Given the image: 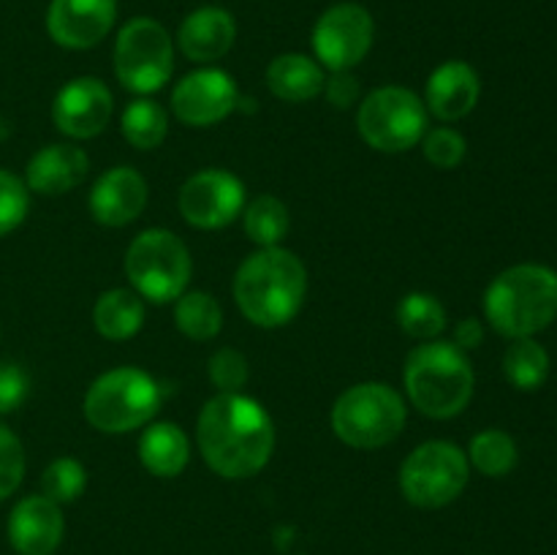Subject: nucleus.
Returning a JSON list of instances; mask_svg holds the SVG:
<instances>
[{
	"mask_svg": "<svg viewBox=\"0 0 557 555\" xmlns=\"http://www.w3.org/2000/svg\"><path fill=\"white\" fill-rule=\"evenodd\" d=\"M196 441L212 471L226 479H248L270 462L275 424L259 400L243 392H221L201 408Z\"/></svg>",
	"mask_w": 557,
	"mask_h": 555,
	"instance_id": "obj_1",
	"label": "nucleus"
},
{
	"mask_svg": "<svg viewBox=\"0 0 557 555\" xmlns=\"http://www.w3.org/2000/svg\"><path fill=\"white\" fill-rule=\"evenodd\" d=\"M413 408L433 419H451L473 397V368L466 351L449 341H428L413 348L403 370Z\"/></svg>",
	"mask_w": 557,
	"mask_h": 555,
	"instance_id": "obj_4",
	"label": "nucleus"
},
{
	"mask_svg": "<svg viewBox=\"0 0 557 555\" xmlns=\"http://www.w3.org/2000/svg\"><path fill=\"white\" fill-rule=\"evenodd\" d=\"M375 38L373 16L359 3H337L319 16L313 49L330 71H351L364 60Z\"/></svg>",
	"mask_w": 557,
	"mask_h": 555,
	"instance_id": "obj_11",
	"label": "nucleus"
},
{
	"mask_svg": "<svg viewBox=\"0 0 557 555\" xmlns=\"http://www.w3.org/2000/svg\"><path fill=\"white\" fill-rule=\"evenodd\" d=\"M90 158L74 145H47L27 163V188L41 196H60L74 190L85 180Z\"/></svg>",
	"mask_w": 557,
	"mask_h": 555,
	"instance_id": "obj_20",
	"label": "nucleus"
},
{
	"mask_svg": "<svg viewBox=\"0 0 557 555\" xmlns=\"http://www.w3.org/2000/svg\"><path fill=\"white\" fill-rule=\"evenodd\" d=\"M243 226L248 239H253L261 248H275L286 239L288 229H292V218H288V207L283 205L277 196H256L248 207L243 210Z\"/></svg>",
	"mask_w": 557,
	"mask_h": 555,
	"instance_id": "obj_25",
	"label": "nucleus"
},
{
	"mask_svg": "<svg viewBox=\"0 0 557 555\" xmlns=\"http://www.w3.org/2000/svg\"><path fill=\"white\" fill-rule=\"evenodd\" d=\"M92 324L107 341H128L145 324V299L134 288H109L92 308Z\"/></svg>",
	"mask_w": 557,
	"mask_h": 555,
	"instance_id": "obj_23",
	"label": "nucleus"
},
{
	"mask_svg": "<svg viewBox=\"0 0 557 555\" xmlns=\"http://www.w3.org/2000/svg\"><path fill=\"white\" fill-rule=\"evenodd\" d=\"M504 373L517 390H539L549 375L547 348L533 341V337H517L504 354Z\"/></svg>",
	"mask_w": 557,
	"mask_h": 555,
	"instance_id": "obj_26",
	"label": "nucleus"
},
{
	"mask_svg": "<svg viewBox=\"0 0 557 555\" xmlns=\"http://www.w3.org/2000/svg\"><path fill=\"white\" fill-rule=\"evenodd\" d=\"M324 92L332 107L348 109L359 101V79L351 71H332L330 79L324 82Z\"/></svg>",
	"mask_w": 557,
	"mask_h": 555,
	"instance_id": "obj_36",
	"label": "nucleus"
},
{
	"mask_svg": "<svg viewBox=\"0 0 557 555\" xmlns=\"http://www.w3.org/2000/svg\"><path fill=\"white\" fill-rule=\"evenodd\" d=\"M30 210L27 185L16 174L0 169V237L14 232Z\"/></svg>",
	"mask_w": 557,
	"mask_h": 555,
	"instance_id": "obj_31",
	"label": "nucleus"
},
{
	"mask_svg": "<svg viewBox=\"0 0 557 555\" xmlns=\"http://www.w3.org/2000/svg\"><path fill=\"white\" fill-rule=\"evenodd\" d=\"M324 71L313 58L299 52L281 54L267 69V87L272 96L288 103H305L313 101L321 90H324Z\"/></svg>",
	"mask_w": 557,
	"mask_h": 555,
	"instance_id": "obj_22",
	"label": "nucleus"
},
{
	"mask_svg": "<svg viewBox=\"0 0 557 555\" xmlns=\"http://www.w3.org/2000/svg\"><path fill=\"white\" fill-rule=\"evenodd\" d=\"M25 477V449L5 424H0V501L9 498Z\"/></svg>",
	"mask_w": 557,
	"mask_h": 555,
	"instance_id": "obj_34",
	"label": "nucleus"
},
{
	"mask_svg": "<svg viewBox=\"0 0 557 555\" xmlns=\"http://www.w3.org/2000/svg\"><path fill=\"white\" fill-rule=\"evenodd\" d=\"M87 488V471L74 457H58L47 466L41 477V495L54 504H71L79 498Z\"/></svg>",
	"mask_w": 557,
	"mask_h": 555,
	"instance_id": "obj_30",
	"label": "nucleus"
},
{
	"mask_svg": "<svg viewBox=\"0 0 557 555\" xmlns=\"http://www.w3.org/2000/svg\"><path fill=\"white\" fill-rule=\"evenodd\" d=\"M63 511L47 495H27L9 515V542L20 555H52L63 542Z\"/></svg>",
	"mask_w": 557,
	"mask_h": 555,
	"instance_id": "obj_16",
	"label": "nucleus"
},
{
	"mask_svg": "<svg viewBox=\"0 0 557 555\" xmlns=\"http://www.w3.org/2000/svg\"><path fill=\"white\" fill-rule=\"evenodd\" d=\"M479 92H482V85H479L476 71L462 60H449L430 74L424 107L444 123H455L473 112Z\"/></svg>",
	"mask_w": 557,
	"mask_h": 555,
	"instance_id": "obj_19",
	"label": "nucleus"
},
{
	"mask_svg": "<svg viewBox=\"0 0 557 555\" xmlns=\"http://www.w3.org/2000/svg\"><path fill=\"white\" fill-rule=\"evenodd\" d=\"M147 207V180L131 166H114L96 180L90 212L101 226L117 229L136 221Z\"/></svg>",
	"mask_w": 557,
	"mask_h": 555,
	"instance_id": "obj_17",
	"label": "nucleus"
},
{
	"mask_svg": "<svg viewBox=\"0 0 557 555\" xmlns=\"http://www.w3.org/2000/svg\"><path fill=\"white\" fill-rule=\"evenodd\" d=\"M117 20V0H52L47 30L65 49H90L107 38Z\"/></svg>",
	"mask_w": 557,
	"mask_h": 555,
	"instance_id": "obj_15",
	"label": "nucleus"
},
{
	"mask_svg": "<svg viewBox=\"0 0 557 555\" xmlns=\"http://www.w3.org/2000/svg\"><path fill=\"white\" fill-rule=\"evenodd\" d=\"M120 128H123V136L136 150H156L169 134L166 109L158 101H150V98H136L125 107L123 118H120Z\"/></svg>",
	"mask_w": 557,
	"mask_h": 555,
	"instance_id": "obj_27",
	"label": "nucleus"
},
{
	"mask_svg": "<svg viewBox=\"0 0 557 555\" xmlns=\"http://www.w3.org/2000/svg\"><path fill=\"white\" fill-rule=\"evenodd\" d=\"M308 292L305 264L281 248H261L248 256L234 275V299L248 321L256 326H283L299 313Z\"/></svg>",
	"mask_w": 557,
	"mask_h": 555,
	"instance_id": "obj_2",
	"label": "nucleus"
},
{
	"mask_svg": "<svg viewBox=\"0 0 557 555\" xmlns=\"http://www.w3.org/2000/svg\"><path fill=\"white\" fill-rule=\"evenodd\" d=\"M482 341H484V326H482V321H476V319H462L460 324L455 326V346L462 348V351H466V348L482 346Z\"/></svg>",
	"mask_w": 557,
	"mask_h": 555,
	"instance_id": "obj_37",
	"label": "nucleus"
},
{
	"mask_svg": "<svg viewBox=\"0 0 557 555\" xmlns=\"http://www.w3.org/2000/svg\"><path fill=\"white\" fill-rule=\"evenodd\" d=\"M112 92L96 76H76L54 96L52 120L71 139H92L112 120Z\"/></svg>",
	"mask_w": 557,
	"mask_h": 555,
	"instance_id": "obj_14",
	"label": "nucleus"
},
{
	"mask_svg": "<svg viewBox=\"0 0 557 555\" xmlns=\"http://www.w3.org/2000/svg\"><path fill=\"white\" fill-rule=\"evenodd\" d=\"M207 373H210V381L218 386V392H239L248 384L250 368L243 351L226 346L212 354Z\"/></svg>",
	"mask_w": 557,
	"mask_h": 555,
	"instance_id": "obj_32",
	"label": "nucleus"
},
{
	"mask_svg": "<svg viewBox=\"0 0 557 555\" xmlns=\"http://www.w3.org/2000/svg\"><path fill=\"white\" fill-rule=\"evenodd\" d=\"M139 460L152 477H180L190 460L188 435L174 422L150 424L139 439Z\"/></svg>",
	"mask_w": 557,
	"mask_h": 555,
	"instance_id": "obj_21",
	"label": "nucleus"
},
{
	"mask_svg": "<svg viewBox=\"0 0 557 555\" xmlns=\"http://www.w3.org/2000/svg\"><path fill=\"white\" fill-rule=\"evenodd\" d=\"M163 403V390L147 370L114 368L98 375L85 395V417L101 433L145 428Z\"/></svg>",
	"mask_w": 557,
	"mask_h": 555,
	"instance_id": "obj_6",
	"label": "nucleus"
},
{
	"mask_svg": "<svg viewBox=\"0 0 557 555\" xmlns=\"http://www.w3.org/2000/svg\"><path fill=\"white\" fill-rule=\"evenodd\" d=\"M359 136L379 152H406L428 134V107L406 87H379L357 112Z\"/></svg>",
	"mask_w": 557,
	"mask_h": 555,
	"instance_id": "obj_8",
	"label": "nucleus"
},
{
	"mask_svg": "<svg viewBox=\"0 0 557 555\" xmlns=\"http://www.w3.org/2000/svg\"><path fill=\"white\" fill-rule=\"evenodd\" d=\"M408 408L400 392L381 381H364L343 392L332 406V430L354 449L392 444L406 428Z\"/></svg>",
	"mask_w": 557,
	"mask_h": 555,
	"instance_id": "obj_5",
	"label": "nucleus"
},
{
	"mask_svg": "<svg viewBox=\"0 0 557 555\" xmlns=\"http://www.w3.org/2000/svg\"><path fill=\"white\" fill-rule=\"evenodd\" d=\"M174 324L190 341H212L223 326V310L207 292H185L174 299Z\"/></svg>",
	"mask_w": 557,
	"mask_h": 555,
	"instance_id": "obj_24",
	"label": "nucleus"
},
{
	"mask_svg": "<svg viewBox=\"0 0 557 555\" xmlns=\"http://www.w3.org/2000/svg\"><path fill=\"white\" fill-rule=\"evenodd\" d=\"M190 261L188 248L177 234L169 229H147L136 234L125 254V275L141 299L163 305L174 303L180 294L188 292Z\"/></svg>",
	"mask_w": 557,
	"mask_h": 555,
	"instance_id": "obj_7",
	"label": "nucleus"
},
{
	"mask_svg": "<svg viewBox=\"0 0 557 555\" xmlns=\"http://www.w3.org/2000/svg\"><path fill=\"white\" fill-rule=\"evenodd\" d=\"M177 205L190 226L223 229L245 210V185L226 169H201L185 180Z\"/></svg>",
	"mask_w": 557,
	"mask_h": 555,
	"instance_id": "obj_12",
	"label": "nucleus"
},
{
	"mask_svg": "<svg viewBox=\"0 0 557 555\" xmlns=\"http://www.w3.org/2000/svg\"><path fill=\"white\" fill-rule=\"evenodd\" d=\"M468 457L451 441H424L400 466V490L419 509L451 504L468 484Z\"/></svg>",
	"mask_w": 557,
	"mask_h": 555,
	"instance_id": "obj_10",
	"label": "nucleus"
},
{
	"mask_svg": "<svg viewBox=\"0 0 557 555\" xmlns=\"http://www.w3.org/2000/svg\"><path fill=\"white\" fill-rule=\"evenodd\" d=\"M468 462L484 477H506L517 466V444L504 430H482L468 446Z\"/></svg>",
	"mask_w": 557,
	"mask_h": 555,
	"instance_id": "obj_29",
	"label": "nucleus"
},
{
	"mask_svg": "<svg viewBox=\"0 0 557 555\" xmlns=\"http://www.w3.org/2000/svg\"><path fill=\"white\" fill-rule=\"evenodd\" d=\"M237 38V22L221 5H201L190 11L177 30L183 54L194 63H212L228 54Z\"/></svg>",
	"mask_w": 557,
	"mask_h": 555,
	"instance_id": "obj_18",
	"label": "nucleus"
},
{
	"mask_svg": "<svg viewBox=\"0 0 557 555\" xmlns=\"http://www.w3.org/2000/svg\"><path fill=\"white\" fill-rule=\"evenodd\" d=\"M30 379L14 362H0V414H11L25 403Z\"/></svg>",
	"mask_w": 557,
	"mask_h": 555,
	"instance_id": "obj_35",
	"label": "nucleus"
},
{
	"mask_svg": "<svg viewBox=\"0 0 557 555\" xmlns=\"http://www.w3.org/2000/svg\"><path fill=\"white\" fill-rule=\"evenodd\" d=\"M484 313L511 341L547 330L557 319V272L544 264L509 267L490 283Z\"/></svg>",
	"mask_w": 557,
	"mask_h": 555,
	"instance_id": "obj_3",
	"label": "nucleus"
},
{
	"mask_svg": "<svg viewBox=\"0 0 557 555\" xmlns=\"http://www.w3.org/2000/svg\"><path fill=\"white\" fill-rule=\"evenodd\" d=\"M422 150L433 166L455 169L466 158L468 145L460 131L455 128H433L422 136Z\"/></svg>",
	"mask_w": 557,
	"mask_h": 555,
	"instance_id": "obj_33",
	"label": "nucleus"
},
{
	"mask_svg": "<svg viewBox=\"0 0 557 555\" xmlns=\"http://www.w3.org/2000/svg\"><path fill=\"white\" fill-rule=\"evenodd\" d=\"M174 69L172 36L161 22L150 16H136L125 22L114 41V74L120 85L131 92L161 90Z\"/></svg>",
	"mask_w": 557,
	"mask_h": 555,
	"instance_id": "obj_9",
	"label": "nucleus"
},
{
	"mask_svg": "<svg viewBox=\"0 0 557 555\" xmlns=\"http://www.w3.org/2000/svg\"><path fill=\"white\" fill-rule=\"evenodd\" d=\"M239 92L232 76L221 69H199L183 76L172 90V112L180 123L207 128L237 109Z\"/></svg>",
	"mask_w": 557,
	"mask_h": 555,
	"instance_id": "obj_13",
	"label": "nucleus"
},
{
	"mask_svg": "<svg viewBox=\"0 0 557 555\" xmlns=\"http://www.w3.org/2000/svg\"><path fill=\"white\" fill-rule=\"evenodd\" d=\"M397 324L417 341H435L446 330V310L433 294H406L397 305Z\"/></svg>",
	"mask_w": 557,
	"mask_h": 555,
	"instance_id": "obj_28",
	"label": "nucleus"
}]
</instances>
